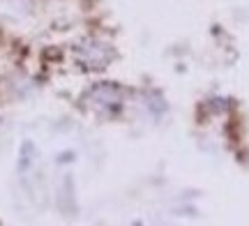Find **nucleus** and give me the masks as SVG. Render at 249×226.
I'll return each instance as SVG.
<instances>
[{"label":"nucleus","instance_id":"obj_1","mask_svg":"<svg viewBox=\"0 0 249 226\" xmlns=\"http://www.w3.org/2000/svg\"><path fill=\"white\" fill-rule=\"evenodd\" d=\"M111 58H113V53L108 51V46L97 44L95 49H86V58H83V63L88 65V70H102Z\"/></svg>","mask_w":249,"mask_h":226}]
</instances>
